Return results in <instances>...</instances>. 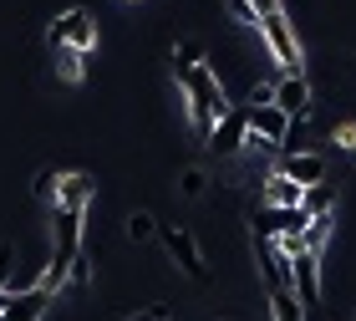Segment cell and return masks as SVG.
<instances>
[{
  "instance_id": "6da1fadb",
  "label": "cell",
  "mask_w": 356,
  "mask_h": 321,
  "mask_svg": "<svg viewBox=\"0 0 356 321\" xmlns=\"http://www.w3.org/2000/svg\"><path fill=\"white\" fill-rule=\"evenodd\" d=\"M178 87H184V102H188V118H193V133L199 138H209L214 133V123L229 112V102H224V82L214 77V67H193V72H184L178 77Z\"/></svg>"
},
{
  "instance_id": "7a4b0ae2",
  "label": "cell",
  "mask_w": 356,
  "mask_h": 321,
  "mask_svg": "<svg viewBox=\"0 0 356 321\" xmlns=\"http://www.w3.org/2000/svg\"><path fill=\"white\" fill-rule=\"evenodd\" d=\"M46 46L51 52H61V46H72V52H92L97 46V15L87 6H72V10H61L51 26H46Z\"/></svg>"
},
{
  "instance_id": "3957f363",
  "label": "cell",
  "mask_w": 356,
  "mask_h": 321,
  "mask_svg": "<svg viewBox=\"0 0 356 321\" xmlns=\"http://www.w3.org/2000/svg\"><path fill=\"white\" fill-rule=\"evenodd\" d=\"M260 41L270 46V56L280 61L285 77H300V36H296V26L285 21V10H280V15H265V21H260Z\"/></svg>"
},
{
  "instance_id": "277c9868",
  "label": "cell",
  "mask_w": 356,
  "mask_h": 321,
  "mask_svg": "<svg viewBox=\"0 0 356 321\" xmlns=\"http://www.w3.org/2000/svg\"><path fill=\"white\" fill-rule=\"evenodd\" d=\"M158 240L168 245V255L178 260V270H184L188 281H209V265H204V250H199V240H193L188 230H178V224H158Z\"/></svg>"
},
{
  "instance_id": "5b68a950",
  "label": "cell",
  "mask_w": 356,
  "mask_h": 321,
  "mask_svg": "<svg viewBox=\"0 0 356 321\" xmlns=\"http://www.w3.org/2000/svg\"><path fill=\"white\" fill-rule=\"evenodd\" d=\"M290 291H296L300 311H316L321 306V255H290Z\"/></svg>"
},
{
  "instance_id": "8992f818",
  "label": "cell",
  "mask_w": 356,
  "mask_h": 321,
  "mask_svg": "<svg viewBox=\"0 0 356 321\" xmlns=\"http://www.w3.org/2000/svg\"><path fill=\"white\" fill-rule=\"evenodd\" d=\"M204 143H209V148H214L219 158H234V153H239V148L250 143V123H245V107H229V112H224V118L214 123V133H209Z\"/></svg>"
},
{
  "instance_id": "52a82bcc",
  "label": "cell",
  "mask_w": 356,
  "mask_h": 321,
  "mask_svg": "<svg viewBox=\"0 0 356 321\" xmlns=\"http://www.w3.org/2000/svg\"><path fill=\"white\" fill-rule=\"evenodd\" d=\"M245 123H250V138L254 143H265V148H275L280 153V143H285V133H290V118L280 107H245Z\"/></svg>"
},
{
  "instance_id": "ba28073f",
  "label": "cell",
  "mask_w": 356,
  "mask_h": 321,
  "mask_svg": "<svg viewBox=\"0 0 356 321\" xmlns=\"http://www.w3.org/2000/svg\"><path fill=\"white\" fill-rule=\"evenodd\" d=\"M275 173H285V179L305 194V189L326 184V158H321V153H290V158H280V169H275Z\"/></svg>"
},
{
  "instance_id": "9c48e42d",
  "label": "cell",
  "mask_w": 356,
  "mask_h": 321,
  "mask_svg": "<svg viewBox=\"0 0 356 321\" xmlns=\"http://www.w3.org/2000/svg\"><path fill=\"white\" fill-rule=\"evenodd\" d=\"M275 107H280L285 118H311V82H305V72L275 82Z\"/></svg>"
},
{
  "instance_id": "30bf717a",
  "label": "cell",
  "mask_w": 356,
  "mask_h": 321,
  "mask_svg": "<svg viewBox=\"0 0 356 321\" xmlns=\"http://www.w3.org/2000/svg\"><path fill=\"white\" fill-rule=\"evenodd\" d=\"M92 199H97V184H92V173H61V184H56V204L51 210H92Z\"/></svg>"
},
{
  "instance_id": "8fae6325",
  "label": "cell",
  "mask_w": 356,
  "mask_h": 321,
  "mask_svg": "<svg viewBox=\"0 0 356 321\" xmlns=\"http://www.w3.org/2000/svg\"><path fill=\"white\" fill-rule=\"evenodd\" d=\"M260 199H265V210H300V189L285 179V173H270L265 189H260Z\"/></svg>"
},
{
  "instance_id": "7c38bea8",
  "label": "cell",
  "mask_w": 356,
  "mask_h": 321,
  "mask_svg": "<svg viewBox=\"0 0 356 321\" xmlns=\"http://www.w3.org/2000/svg\"><path fill=\"white\" fill-rule=\"evenodd\" d=\"M270 321H305L296 291H270Z\"/></svg>"
},
{
  "instance_id": "4fadbf2b",
  "label": "cell",
  "mask_w": 356,
  "mask_h": 321,
  "mask_svg": "<svg viewBox=\"0 0 356 321\" xmlns=\"http://www.w3.org/2000/svg\"><path fill=\"white\" fill-rule=\"evenodd\" d=\"M204 56H209V52H204V41H193V36H188V41H178V46H173L178 77H184V72H193V67H204Z\"/></svg>"
},
{
  "instance_id": "5bb4252c",
  "label": "cell",
  "mask_w": 356,
  "mask_h": 321,
  "mask_svg": "<svg viewBox=\"0 0 356 321\" xmlns=\"http://www.w3.org/2000/svg\"><path fill=\"white\" fill-rule=\"evenodd\" d=\"M153 235H158L153 210H133L127 214V240H133V245H143V240H153Z\"/></svg>"
},
{
  "instance_id": "9a60e30c",
  "label": "cell",
  "mask_w": 356,
  "mask_h": 321,
  "mask_svg": "<svg viewBox=\"0 0 356 321\" xmlns=\"http://www.w3.org/2000/svg\"><path fill=\"white\" fill-rule=\"evenodd\" d=\"M56 184H61V173L46 164V169H36V179H31V194H36L41 204H56Z\"/></svg>"
},
{
  "instance_id": "2e32d148",
  "label": "cell",
  "mask_w": 356,
  "mask_h": 321,
  "mask_svg": "<svg viewBox=\"0 0 356 321\" xmlns=\"http://www.w3.org/2000/svg\"><path fill=\"white\" fill-rule=\"evenodd\" d=\"M204 189H209L204 169H184V173H178V194H184V199H204Z\"/></svg>"
},
{
  "instance_id": "e0dca14e",
  "label": "cell",
  "mask_w": 356,
  "mask_h": 321,
  "mask_svg": "<svg viewBox=\"0 0 356 321\" xmlns=\"http://www.w3.org/2000/svg\"><path fill=\"white\" fill-rule=\"evenodd\" d=\"M82 52H72V46H61V52H56V72L61 77H67V82H82Z\"/></svg>"
},
{
  "instance_id": "ac0fdd59",
  "label": "cell",
  "mask_w": 356,
  "mask_h": 321,
  "mask_svg": "<svg viewBox=\"0 0 356 321\" xmlns=\"http://www.w3.org/2000/svg\"><path fill=\"white\" fill-rule=\"evenodd\" d=\"M300 210L305 214H331V194H326V184H321V189H305V194H300Z\"/></svg>"
},
{
  "instance_id": "d6986e66",
  "label": "cell",
  "mask_w": 356,
  "mask_h": 321,
  "mask_svg": "<svg viewBox=\"0 0 356 321\" xmlns=\"http://www.w3.org/2000/svg\"><path fill=\"white\" fill-rule=\"evenodd\" d=\"M229 10H234V21L239 26H250V31H260V15L250 10V0H229Z\"/></svg>"
},
{
  "instance_id": "ffe728a7",
  "label": "cell",
  "mask_w": 356,
  "mask_h": 321,
  "mask_svg": "<svg viewBox=\"0 0 356 321\" xmlns=\"http://www.w3.org/2000/svg\"><path fill=\"white\" fill-rule=\"evenodd\" d=\"M270 102H275V82H254V87H250V102H245V107H270Z\"/></svg>"
},
{
  "instance_id": "44dd1931",
  "label": "cell",
  "mask_w": 356,
  "mask_h": 321,
  "mask_svg": "<svg viewBox=\"0 0 356 321\" xmlns=\"http://www.w3.org/2000/svg\"><path fill=\"white\" fill-rule=\"evenodd\" d=\"M336 143H341V148H356V127L346 123V127H341V133H336Z\"/></svg>"
},
{
  "instance_id": "7402d4cb",
  "label": "cell",
  "mask_w": 356,
  "mask_h": 321,
  "mask_svg": "<svg viewBox=\"0 0 356 321\" xmlns=\"http://www.w3.org/2000/svg\"><path fill=\"white\" fill-rule=\"evenodd\" d=\"M6 270H10V250L0 245V291H6Z\"/></svg>"
},
{
  "instance_id": "603a6c76",
  "label": "cell",
  "mask_w": 356,
  "mask_h": 321,
  "mask_svg": "<svg viewBox=\"0 0 356 321\" xmlns=\"http://www.w3.org/2000/svg\"><path fill=\"white\" fill-rule=\"evenodd\" d=\"M127 321H163V316H158V311H143V316H127Z\"/></svg>"
},
{
  "instance_id": "cb8c5ba5",
  "label": "cell",
  "mask_w": 356,
  "mask_h": 321,
  "mask_svg": "<svg viewBox=\"0 0 356 321\" xmlns=\"http://www.w3.org/2000/svg\"><path fill=\"white\" fill-rule=\"evenodd\" d=\"M6 306H10V291H0V316H6Z\"/></svg>"
}]
</instances>
